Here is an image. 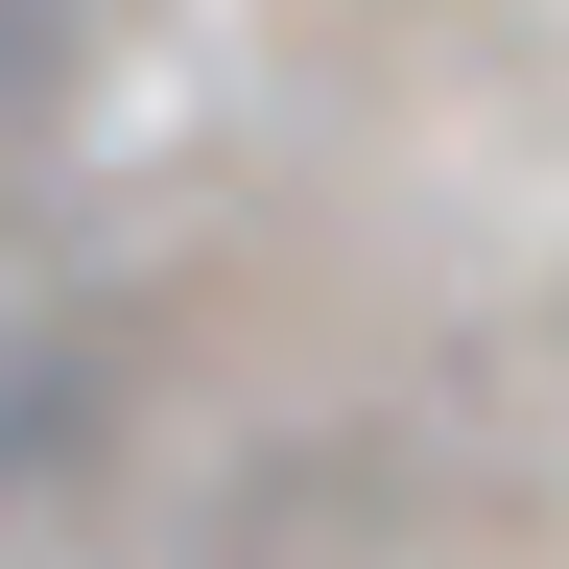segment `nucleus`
Here are the masks:
<instances>
[{
    "label": "nucleus",
    "instance_id": "f257e3e1",
    "mask_svg": "<svg viewBox=\"0 0 569 569\" xmlns=\"http://www.w3.org/2000/svg\"><path fill=\"white\" fill-rule=\"evenodd\" d=\"M96 24H119V0H0V142H48V119H71Z\"/></svg>",
    "mask_w": 569,
    "mask_h": 569
}]
</instances>
